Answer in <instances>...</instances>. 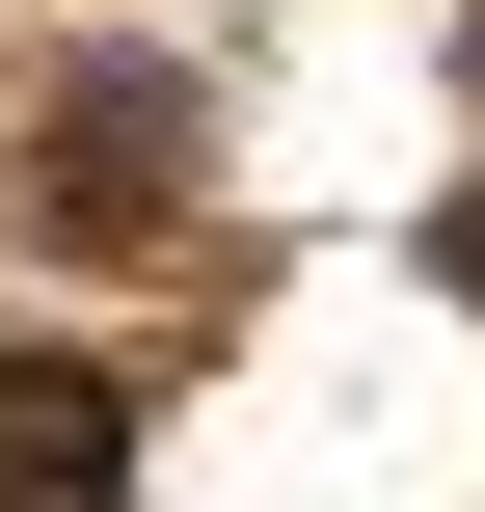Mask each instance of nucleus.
<instances>
[{"mask_svg": "<svg viewBox=\"0 0 485 512\" xmlns=\"http://www.w3.org/2000/svg\"><path fill=\"white\" fill-rule=\"evenodd\" d=\"M108 459H135V405L27 351V378H0V512H108Z\"/></svg>", "mask_w": 485, "mask_h": 512, "instance_id": "1", "label": "nucleus"}, {"mask_svg": "<svg viewBox=\"0 0 485 512\" xmlns=\"http://www.w3.org/2000/svg\"><path fill=\"white\" fill-rule=\"evenodd\" d=\"M162 162H189V81H108V108L54 135V189H162Z\"/></svg>", "mask_w": 485, "mask_h": 512, "instance_id": "2", "label": "nucleus"}]
</instances>
